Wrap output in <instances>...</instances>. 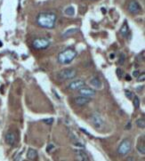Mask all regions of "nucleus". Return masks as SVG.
I'll return each mask as SVG.
<instances>
[{"label":"nucleus","instance_id":"f257e3e1","mask_svg":"<svg viewBox=\"0 0 145 161\" xmlns=\"http://www.w3.org/2000/svg\"><path fill=\"white\" fill-rule=\"evenodd\" d=\"M57 21V15L54 12H40L36 17V23L39 27L45 29H53Z\"/></svg>","mask_w":145,"mask_h":161},{"label":"nucleus","instance_id":"f03ea898","mask_svg":"<svg viewBox=\"0 0 145 161\" xmlns=\"http://www.w3.org/2000/svg\"><path fill=\"white\" fill-rule=\"evenodd\" d=\"M76 56H77V52L74 49L67 48V49L63 50L62 52H60L58 54L57 59L60 64L66 65V64H70Z\"/></svg>","mask_w":145,"mask_h":161},{"label":"nucleus","instance_id":"7ed1b4c3","mask_svg":"<svg viewBox=\"0 0 145 161\" xmlns=\"http://www.w3.org/2000/svg\"><path fill=\"white\" fill-rule=\"evenodd\" d=\"M77 69L74 68H67L60 70L57 75L58 79L60 81L71 80L77 76Z\"/></svg>","mask_w":145,"mask_h":161},{"label":"nucleus","instance_id":"20e7f679","mask_svg":"<svg viewBox=\"0 0 145 161\" xmlns=\"http://www.w3.org/2000/svg\"><path fill=\"white\" fill-rule=\"evenodd\" d=\"M132 149V143L129 139H124L120 142L119 148H118V153L121 156H125L128 154Z\"/></svg>","mask_w":145,"mask_h":161},{"label":"nucleus","instance_id":"39448f33","mask_svg":"<svg viewBox=\"0 0 145 161\" xmlns=\"http://www.w3.org/2000/svg\"><path fill=\"white\" fill-rule=\"evenodd\" d=\"M32 46L36 50H44L50 46V40L46 37H38L33 40Z\"/></svg>","mask_w":145,"mask_h":161},{"label":"nucleus","instance_id":"423d86ee","mask_svg":"<svg viewBox=\"0 0 145 161\" xmlns=\"http://www.w3.org/2000/svg\"><path fill=\"white\" fill-rule=\"evenodd\" d=\"M91 121H92V124L93 126L95 127L98 130H101L104 127V122L102 118V117L99 115L97 112L94 113L92 117H91Z\"/></svg>","mask_w":145,"mask_h":161},{"label":"nucleus","instance_id":"0eeeda50","mask_svg":"<svg viewBox=\"0 0 145 161\" xmlns=\"http://www.w3.org/2000/svg\"><path fill=\"white\" fill-rule=\"evenodd\" d=\"M127 8H128L129 12H131L132 14H138L143 10L142 7H141V5H140V4L137 1H135V0H131L128 3Z\"/></svg>","mask_w":145,"mask_h":161},{"label":"nucleus","instance_id":"6e6552de","mask_svg":"<svg viewBox=\"0 0 145 161\" xmlns=\"http://www.w3.org/2000/svg\"><path fill=\"white\" fill-rule=\"evenodd\" d=\"M85 86V82L82 79H78L71 82V84L68 86V88L71 91H78L81 88H83Z\"/></svg>","mask_w":145,"mask_h":161},{"label":"nucleus","instance_id":"1a4fd4ad","mask_svg":"<svg viewBox=\"0 0 145 161\" xmlns=\"http://www.w3.org/2000/svg\"><path fill=\"white\" fill-rule=\"evenodd\" d=\"M75 159L76 161H90L87 153L83 150H75Z\"/></svg>","mask_w":145,"mask_h":161},{"label":"nucleus","instance_id":"9d476101","mask_svg":"<svg viewBox=\"0 0 145 161\" xmlns=\"http://www.w3.org/2000/svg\"><path fill=\"white\" fill-rule=\"evenodd\" d=\"M91 102V98L89 97H85V96H78L74 98V103L78 106H85Z\"/></svg>","mask_w":145,"mask_h":161},{"label":"nucleus","instance_id":"9b49d317","mask_svg":"<svg viewBox=\"0 0 145 161\" xmlns=\"http://www.w3.org/2000/svg\"><path fill=\"white\" fill-rule=\"evenodd\" d=\"M79 91V93L81 94V96H85V97H89L91 98L92 96H95V90L93 89V88H89V87H85L84 86L83 88H81Z\"/></svg>","mask_w":145,"mask_h":161},{"label":"nucleus","instance_id":"f8f14e48","mask_svg":"<svg viewBox=\"0 0 145 161\" xmlns=\"http://www.w3.org/2000/svg\"><path fill=\"white\" fill-rule=\"evenodd\" d=\"M5 142L10 145V146H13L16 144L17 142V136L14 133L12 132H8L5 135Z\"/></svg>","mask_w":145,"mask_h":161},{"label":"nucleus","instance_id":"ddd939ff","mask_svg":"<svg viewBox=\"0 0 145 161\" xmlns=\"http://www.w3.org/2000/svg\"><path fill=\"white\" fill-rule=\"evenodd\" d=\"M90 85H91L93 87L97 88V89H100V88H102V81H101V79H100L99 78H97V77H94V78L91 79V80H90Z\"/></svg>","mask_w":145,"mask_h":161},{"label":"nucleus","instance_id":"4468645a","mask_svg":"<svg viewBox=\"0 0 145 161\" xmlns=\"http://www.w3.org/2000/svg\"><path fill=\"white\" fill-rule=\"evenodd\" d=\"M119 33L123 37H127V36L129 34V27H128V24L126 22L123 23L122 27L120 28Z\"/></svg>","mask_w":145,"mask_h":161},{"label":"nucleus","instance_id":"2eb2a0df","mask_svg":"<svg viewBox=\"0 0 145 161\" xmlns=\"http://www.w3.org/2000/svg\"><path fill=\"white\" fill-rule=\"evenodd\" d=\"M27 158L30 160H35L37 159V152L34 149H29L27 152Z\"/></svg>","mask_w":145,"mask_h":161},{"label":"nucleus","instance_id":"dca6fc26","mask_svg":"<svg viewBox=\"0 0 145 161\" xmlns=\"http://www.w3.org/2000/svg\"><path fill=\"white\" fill-rule=\"evenodd\" d=\"M71 142H72L73 143L76 145V146H78V147H81V148H83L85 145H84V143L83 142H81L77 138V136L71 133Z\"/></svg>","mask_w":145,"mask_h":161},{"label":"nucleus","instance_id":"f3484780","mask_svg":"<svg viewBox=\"0 0 145 161\" xmlns=\"http://www.w3.org/2000/svg\"><path fill=\"white\" fill-rule=\"evenodd\" d=\"M77 31H78V29H71V30H66V31L62 34V37H71V36L75 34Z\"/></svg>","mask_w":145,"mask_h":161},{"label":"nucleus","instance_id":"a211bd4d","mask_svg":"<svg viewBox=\"0 0 145 161\" xmlns=\"http://www.w3.org/2000/svg\"><path fill=\"white\" fill-rule=\"evenodd\" d=\"M64 13L67 16H73L75 14V8L73 6H69L64 10Z\"/></svg>","mask_w":145,"mask_h":161},{"label":"nucleus","instance_id":"6ab92c4d","mask_svg":"<svg viewBox=\"0 0 145 161\" xmlns=\"http://www.w3.org/2000/svg\"><path fill=\"white\" fill-rule=\"evenodd\" d=\"M136 126L139 127V128H144L145 127V119L144 117H142V118H139L136 120Z\"/></svg>","mask_w":145,"mask_h":161},{"label":"nucleus","instance_id":"aec40b11","mask_svg":"<svg viewBox=\"0 0 145 161\" xmlns=\"http://www.w3.org/2000/svg\"><path fill=\"white\" fill-rule=\"evenodd\" d=\"M140 104H141L140 99L137 96H134V98H133V106H134V108L138 109L140 107Z\"/></svg>","mask_w":145,"mask_h":161},{"label":"nucleus","instance_id":"412c9836","mask_svg":"<svg viewBox=\"0 0 145 161\" xmlns=\"http://www.w3.org/2000/svg\"><path fill=\"white\" fill-rule=\"evenodd\" d=\"M137 150L141 153V154H143V155H144L145 154V146L144 144H138L137 145Z\"/></svg>","mask_w":145,"mask_h":161},{"label":"nucleus","instance_id":"4be33fe9","mask_svg":"<svg viewBox=\"0 0 145 161\" xmlns=\"http://www.w3.org/2000/svg\"><path fill=\"white\" fill-rule=\"evenodd\" d=\"M125 61H126V55H125V54L122 53V54H120V56L119 59V64L123 65L125 63Z\"/></svg>","mask_w":145,"mask_h":161},{"label":"nucleus","instance_id":"5701e85b","mask_svg":"<svg viewBox=\"0 0 145 161\" xmlns=\"http://www.w3.org/2000/svg\"><path fill=\"white\" fill-rule=\"evenodd\" d=\"M125 93H126V96L128 99H132V98H133V93L131 92V91H129V90H126Z\"/></svg>","mask_w":145,"mask_h":161},{"label":"nucleus","instance_id":"b1692460","mask_svg":"<svg viewBox=\"0 0 145 161\" xmlns=\"http://www.w3.org/2000/svg\"><path fill=\"white\" fill-rule=\"evenodd\" d=\"M44 123H46V124H47V125H51V124H53L54 123V118H48V119H43L42 120Z\"/></svg>","mask_w":145,"mask_h":161},{"label":"nucleus","instance_id":"393cba45","mask_svg":"<svg viewBox=\"0 0 145 161\" xmlns=\"http://www.w3.org/2000/svg\"><path fill=\"white\" fill-rule=\"evenodd\" d=\"M137 79H138V81H139V82H142V81H144V79H145V75H144V73H143L142 75H139V77H138Z\"/></svg>","mask_w":145,"mask_h":161},{"label":"nucleus","instance_id":"a878e982","mask_svg":"<svg viewBox=\"0 0 145 161\" xmlns=\"http://www.w3.org/2000/svg\"><path fill=\"white\" fill-rule=\"evenodd\" d=\"M117 74H118V77L121 79L122 77H123V70L120 69H117Z\"/></svg>","mask_w":145,"mask_h":161},{"label":"nucleus","instance_id":"bb28decb","mask_svg":"<svg viewBox=\"0 0 145 161\" xmlns=\"http://www.w3.org/2000/svg\"><path fill=\"white\" fill-rule=\"evenodd\" d=\"M139 75H140L139 70H134V71L133 72V77H134V78H138V77H139Z\"/></svg>","mask_w":145,"mask_h":161},{"label":"nucleus","instance_id":"cd10ccee","mask_svg":"<svg viewBox=\"0 0 145 161\" xmlns=\"http://www.w3.org/2000/svg\"><path fill=\"white\" fill-rule=\"evenodd\" d=\"M53 148H54V145H53V144H49L48 147L47 148V152L51 151V150H52Z\"/></svg>","mask_w":145,"mask_h":161},{"label":"nucleus","instance_id":"c85d7f7f","mask_svg":"<svg viewBox=\"0 0 145 161\" xmlns=\"http://www.w3.org/2000/svg\"><path fill=\"white\" fill-rule=\"evenodd\" d=\"M130 127H131V124H130V122H129V123H128V125H126V128L130 129Z\"/></svg>","mask_w":145,"mask_h":161},{"label":"nucleus","instance_id":"c756f323","mask_svg":"<svg viewBox=\"0 0 145 161\" xmlns=\"http://www.w3.org/2000/svg\"><path fill=\"white\" fill-rule=\"evenodd\" d=\"M126 80H128V81H130V80H131V77H130V76H129V75H127V76H126Z\"/></svg>","mask_w":145,"mask_h":161},{"label":"nucleus","instance_id":"7c9ffc66","mask_svg":"<svg viewBox=\"0 0 145 161\" xmlns=\"http://www.w3.org/2000/svg\"><path fill=\"white\" fill-rule=\"evenodd\" d=\"M114 57H115V54H110V59H112V58Z\"/></svg>","mask_w":145,"mask_h":161},{"label":"nucleus","instance_id":"2f4dec72","mask_svg":"<svg viewBox=\"0 0 145 161\" xmlns=\"http://www.w3.org/2000/svg\"><path fill=\"white\" fill-rule=\"evenodd\" d=\"M91 1H95V0H91Z\"/></svg>","mask_w":145,"mask_h":161}]
</instances>
